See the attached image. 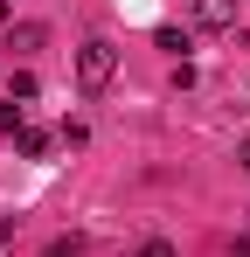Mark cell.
I'll return each instance as SVG.
<instances>
[{
  "label": "cell",
  "instance_id": "obj_1",
  "mask_svg": "<svg viewBox=\"0 0 250 257\" xmlns=\"http://www.w3.org/2000/svg\"><path fill=\"white\" fill-rule=\"evenodd\" d=\"M111 77H118V49L104 42V35H97V42H83V49H77V90H83V97H97Z\"/></svg>",
  "mask_w": 250,
  "mask_h": 257
},
{
  "label": "cell",
  "instance_id": "obj_5",
  "mask_svg": "<svg viewBox=\"0 0 250 257\" xmlns=\"http://www.w3.org/2000/svg\"><path fill=\"white\" fill-rule=\"evenodd\" d=\"M35 70H14V77H7V97H14V104H28V97H35Z\"/></svg>",
  "mask_w": 250,
  "mask_h": 257
},
{
  "label": "cell",
  "instance_id": "obj_10",
  "mask_svg": "<svg viewBox=\"0 0 250 257\" xmlns=\"http://www.w3.org/2000/svg\"><path fill=\"white\" fill-rule=\"evenodd\" d=\"M236 160H243V174H250V139H243V146H236Z\"/></svg>",
  "mask_w": 250,
  "mask_h": 257
},
{
  "label": "cell",
  "instance_id": "obj_7",
  "mask_svg": "<svg viewBox=\"0 0 250 257\" xmlns=\"http://www.w3.org/2000/svg\"><path fill=\"white\" fill-rule=\"evenodd\" d=\"M42 257H90V243H83V236H56Z\"/></svg>",
  "mask_w": 250,
  "mask_h": 257
},
{
  "label": "cell",
  "instance_id": "obj_9",
  "mask_svg": "<svg viewBox=\"0 0 250 257\" xmlns=\"http://www.w3.org/2000/svg\"><path fill=\"white\" fill-rule=\"evenodd\" d=\"M7 243H14V222H7V215H0V250H7Z\"/></svg>",
  "mask_w": 250,
  "mask_h": 257
},
{
  "label": "cell",
  "instance_id": "obj_3",
  "mask_svg": "<svg viewBox=\"0 0 250 257\" xmlns=\"http://www.w3.org/2000/svg\"><path fill=\"white\" fill-rule=\"evenodd\" d=\"M42 42H49V28H42V21H14V28H7V49H14V56H35Z\"/></svg>",
  "mask_w": 250,
  "mask_h": 257
},
{
  "label": "cell",
  "instance_id": "obj_4",
  "mask_svg": "<svg viewBox=\"0 0 250 257\" xmlns=\"http://www.w3.org/2000/svg\"><path fill=\"white\" fill-rule=\"evenodd\" d=\"M0 132H7V139H21V132H28V111H21V104H14V97H7V104H0Z\"/></svg>",
  "mask_w": 250,
  "mask_h": 257
},
{
  "label": "cell",
  "instance_id": "obj_6",
  "mask_svg": "<svg viewBox=\"0 0 250 257\" xmlns=\"http://www.w3.org/2000/svg\"><path fill=\"white\" fill-rule=\"evenodd\" d=\"M14 146H21L28 160H42V153H49V132H42V125H28V132H21V139H14Z\"/></svg>",
  "mask_w": 250,
  "mask_h": 257
},
{
  "label": "cell",
  "instance_id": "obj_2",
  "mask_svg": "<svg viewBox=\"0 0 250 257\" xmlns=\"http://www.w3.org/2000/svg\"><path fill=\"white\" fill-rule=\"evenodd\" d=\"M195 28H236V0H195Z\"/></svg>",
  "mask_w": 250,
  "mask_h": 257
},
{
  "label": "cell",
  "instance_id": "obj_8",
  "mask_svg": "<svg viewBox=\"0 0 250 257\" xmlns=\"http://www.w3.org/2000/svg\"><path fill=\"white\" fill-rule=\"evenodd\" d=\"M132 257H174V243H167V236H146V243H139Z\"/></svg>",
  "mask_w": 250,
  "mask_h": 257
}]
</instances>
